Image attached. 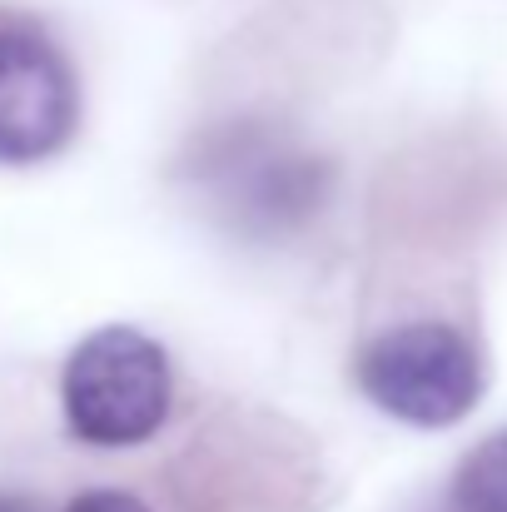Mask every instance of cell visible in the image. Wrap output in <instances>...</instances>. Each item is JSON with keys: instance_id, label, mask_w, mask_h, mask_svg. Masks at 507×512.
<instances>
[{"instance_id": "8992f818", "label": "cell", "mask_w": 507, "mask_h": 512, "mask_svg": "<svg viewBox=\"0 0 507 512\" xmlns=\"http://www.w3.org/2000/svg\"><path fill=\"white\" fill-rule=\"evenodd\" d=\"M0 512H30L25 503H15V498H0Z\"/></svg>"}, {"instance_id": "3957f363", "label": "cell", "mask_w": 507, "mask_h": 512, "mask_svg": "<svg viewBox=\"0 0 507 512\" xmlns=\"http://www.w3.org/2000/svg\"><path fill=\"white\" fill-rule=\"evenodd\" d=\"M80 115L75 70L30 20L0 15V165L55 155Z\"/></svg>"}, {"instance_id": "7a4b0ae2", "label": "cell", "mask_w": 507, "mask_h": 512, "mask_svg": "<svg viewBox=\"0 0 507 512\" xmlns=\"http://www.w3.org/2000/svg\"><path fill=\"white\" fill-rule=\"evenodd\" d=\"M358 388L398 423L413 428H453L473 413L483 393L478 348L453 324H398L363 348Z\"/></svg>"}, {"instance_id": "277c9868", "label": "cell", "mask_w": 507, "mask_h": 512, "mask_svg": "<svg viewBox=\"0 0 507 512\" xmlns=\"http://www.w3.org/2000/svg\"><path fill=\"white\" fill-rule=\"evenodd\" d=\"M453 498L463 512H507V428L463 458Z\"/></svg>"}, {"instance_id": "6da1fadb", "label": "cell", "mask_w": 507, "mask_h": 512, "mask_svg": "<svg viewBox=\"0 0 507 512\" xmlns=\"http://www.w3.org/2000/svg\"><path fill=\"white\" fill-rule=\"evenodd\" d=\"M60 398H65V423L80 443L135 448L155 438L169 418L174 378L165 348L130 324L95 329L70 353Z\"/></svg>"}, {"instance_id": "5b68a950", "label": "cell", "mask_w": 507, "mask_h": 512, "mask_svg": "<svg viewBox=\"0 0 507 512\" xmlns=\"http://www.w3.org/2000/svg\"><path fill=\"white\" fill-rule=\"evenodd\" d=\"M65 512H150L140 498H130V493H115V488H100V493H80L75 503Z\"/></svg>"}]
</instances>
